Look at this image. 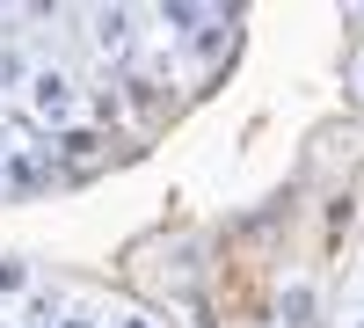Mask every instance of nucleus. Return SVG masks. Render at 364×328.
<instances>
[{
    "label": "nucleus",
    "mask_w": 364,
    "mask_h": 328,
    "mask_svg": "<svg viewBox=\"0 0 364 328\" xmlns=\"http://www.w3.org/2000/svg\"><path fill=\"white\" fill-rule=\"evenodd\" d=\"M350 95L364 102V51H357V66H350Z\"/></svg>",
    "instance_id": "9d476101"
},
{
    "label": "nucleus",
    "mask_w": 364,
    "mask_h": 328,
    "mask_svg": "<svg viewBox=\"0 0 364 328\" xmlns=\"http://www.w3.org/2000/svg\"><path fill=\"white\" fill-rule=\"evenodd\" d=\"M37 292V263L29 255H0V307H22Z\"/></svg>",
    "instance_id": "423d86ee"
},
{
    "label": "nucleus",
    "mask_w": 364,
    "mask_h": 328,
    "mask_svg": "<svg viewBox=\"0 0 364 328\" xmlns=\"http://www.w3.org/2000/svg\"><path fill=\"white\" fill-rule=\"evenodd\" d=\"M0 190H8V154H0Z\"/></svg>",
    "instance_id": "9b49d317"
},
{
    "label": "nucleus",
    "mask_w": 364,
    "mask_h": 328,
    "mask_svg": "<svg viewBox=\"0 0 364 328\" xmlns=\"http://www.w3.org/2000/svg\"><path fill=\"white\" fill-rule=\"evenodd\" d=\"M277 328H321V292L306 277H284L277 292Z\"/></svg>",
    "instance_id": "20e7f679"
},
{
    "label": "nucleus",
    "mask_w": 364,
    "mask_h": 328,
    "mask_svg": "<svg viewBox=\"0 0 364 328\" xmlns=\"http://www.w3.org/2000/svg\"><path fill=\"white\" fill-rule=\"evenodd\" d=\"M29 73H37V58H29L15 37H0V102H8V95H22V88H29Z\"/></svg>",
    "instance_id": "0eeeda50"
},
{
    "label": "nucleus",
    "mask_w": 364,
    "mask_h": 328,
    "mask_svg": "<svg viewBox=\"0 0 364 328\" xmlns=\"http://www.w3.org/2000/svg\"><path fill=\"white\" fill-rule=\"evenodd\" d=\"M0 328H15V321H8V314H0Z\"/></svg>",
    "instance_id": "f8f14e48"
},
{
    "label": "nucleus",
    "mask_w": 364,
    "mask_h": 328,
    "mask_svg": "<svg viewBox=\"0 0 364 328\" xmlns=\"http://www.w3.org/2000/svg\"><path fill=\"white\" fill-rule=\"evenodd\" d=\"M80 80L66 73V66H37L29 73V88H22V110H29V125H37L44 139H58L66 125H80Z\"/></svg>",
    "instance_id": "f257e3e1"
},
{
    "label": "nucleus",
    "mask_w": 364,
    "mask_h": 328,
    "mask_svg": "<svg viewBox=\"0 0 364 328\" xmlns=\"http://www.w3.org/2000/svg\"><path fill=\"white\" fill-rule=\"evenodd\" d=\"M66 292H58V285H37V292H29V300L15 307V328H58V321H66Z\"/></svg>",
    "instance_id": "39448f33"
},
{
    "label": "nucleus",
    "mask_w": 364,
    "mask_h": 328,
    "mask_svg": "<svg viewBox=\"0 0 364 328\" xmlns=\"http://www.w3.org/2000/svg\"><path fill=\"white\" fill-rule=\"evenodd\" d=\"M109 328H161V321L146 314V307H132V314H109Z\"/></svg>",
    "instance_id": "1a4fd4ad"
},
{
    "label": "nucleus",
    "mask_w": 364,
    "mask_h": 328,
    "mask_svg": "<svg viewBox=\"0 0 364 328\" xmlns=\"http://www.w3.org/2000/svg\"><path fill=\"white\" fill-rule=\"evenodd\" d=\"M58 328H109V314H102V307H87V300H73Z\"/></svg>",
    "instance_id": "6e6552de"
},
{
    "label": "nucleus",
    "mask_w": 364,
    "mask_h": 328,
    "mask_svg": "<svg viewBox=\"0 0 364 328\" xmlns=\"http://www.w3.org/2000/svg\"><path fill=\"white\" fill-rule=\"evenodd\" d=\"M87 37L109 66H132V44H139V8H95L87 15Z\"/></svg>",
    "instance_id": "f03ea898"
},
{
    "label": "nucleus",
    "mask_w": 364,
    "mask_h": 328,
    "mask_svg": "<svg viewBox=\"0 0 364 328\" xmlns=\"http://www.w3.org/2000/svg\"><path fill=\"white\" fill-rule=\"evenodd\" d=\"M350 328H364V314H357V321H350Z\"/></svg>",
    "instance_id": "ddd939ff"
},
{
    "label": "nucleus",
    "mask_w": 364,
    "mask_h": 328,
    "mask_svg": "<svg viewBox=\"0 0 364 328\" xmlns=\"http://www.w3.org/2000/svg\"><path fill=\"white\" fill-rule=\"evenodd\" d=\"M146 22H154L168 44H190L197 29H211V22H219V8H197V0H161V8L146 15Z\"/></svg>",
    "instance_id": "7ed1b4c3"
}]
</instances>
